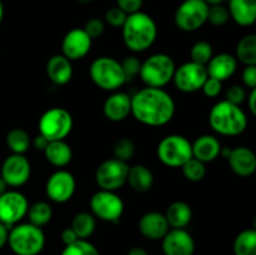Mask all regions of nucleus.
<instances>
[{"instance_id": "f257e3e1", "label": "nucleus", "mask_w": 256, "mask_h": 255, "mask_svg": "<svg viewBox=\"0 0 256 255\" xmlns=\"http://www.w3.org/2000/svg\"><path fill=\"white\" fill-rule=\"evenodd\" d=\"M132 114L148 126H164L175 115V102L162 88H142L132 96Z\"/></svg>"}, {"instance_id": "f03ea898", "label": "nucleus", "mask_w": 256, "mask_h": 255, "mask_svg": "<svg viewBox=\"0 0 256 255\" xmlns=\"http://www.w3.org/2000/svg\"><path fill=\"white\" fill-rule=\"evenodd\" d=\"M125 46L134 52L149 49L158 36V25L149 14L142 12L129 14L122 28Z\"/></svg>"}, {"instance_id": "7ed1b4c3", "label": "nucleus", "mask_w": 256, "mask_h": 255, "mask_svg": "<svg viewBox=\"0 0 256 255\" xmlns=\"http://www.w3.org/2000/svg\"><path fill=\"white\" fill-rule=\"evenodd\" d=\"M209 124L216 134L224 136H236L245 132L248 118L244 110L228 100H222L212 108Z\"/></svg>"}, {"instance_id": "20e7f679", "label": "nucleus", "mask_w": 256, "mask_h": 255, "mask_svg": "<svg viewBox=\"0 0 256 255\" xmlns=\"http://www.w3.org/2000/svg\"><path fill=\"white\" fill-rule=\"evenodd\" d=\"M45 240L42 228L32 222H19L9 230L8 245L15 255H40Z\"/></svg>"}, {"instance_id": "39448f33", "label": "nucleus", "mask_w": 256, "mask_h": 255, "mask_svg": "<svg viewBox=\"0 0 256 255\" xmlns=\"http://www.w3.org/2000/svg\"><path fill=\"white\" fill-rule=\"evenodd\" d=\"M176 65L170 55L164 52L150 55L142 62L139 76L146 86L164 88L172 82Z\"/></svg>"}, {"instance_id": "423d86ee", "label": "nucleus", "mask_w": 256, "mask_h": 255, "mask_svg": "<svg viewBox=\"0 0 256 255\" xmlns=\"http://www.w3.org/2000/svg\"><path fill=\"white\" fill-rule=\"evenodd\" d=\"M90 79L105 92H116L126 82L122 62L112 56H100L92 62Z\"/></svg>"}, {"instance_id": "0eeeda50", "label": "nucleus", "mask_w": 256, "mask_h": 255, "mask_svg": "<svg viewBox=\"0 0 256 255\" xmlns=\"http://www.w3.org/2000/svg\"><path fill=\"white\" fill-rule=\"evenodd\" d=\"M158 158L169 168H182L192 158V148L188 138L179 134L166 135L160 140L156 149Z\"/></svg>"}, {"instance_id": "6e6552de", "label": "nucleus", "mask_w": 256, "mask_h": 255, "mask_svg": "<svg viewBox=\"0 0 256 255\" xmlns=\"http://www.w3.org/2000/svg\"><path fill=\"white\" fill-rule=\"evenodd\" d=\"M74 120L72 114L64 108H52L40 116L38 128L39 134L42 135L48 142L65 140L72 132Z\"/></svg>"}, {"instance_id": "1a4fd4ad", "label": "nucleus", "mask_w": 256, "mask_h": 255, "mask_svg": "<svg viewBox=\"0 0 256 255\" xmlns=\"http://www.w3.org/2000/svg\"><path fill=\"white\" fill-rule=\"evenodd\" d=\"M209 5L205 0H184L174 15L175 25L182 32H196L208 22Z\"/></svg>"}, {"instance_id": "9d476101", "label": "nucleus", "mask_w": 256, "mask_h": 255, "mask_svg": "<svg viewBox=\"0 0 256 255\" xmlns=\"http://www.w3.org/2000/svg\"><path fill=\"white\" fill-rule=\"evenodd\" d=\"M92 214L106 222H118L124 212V202L115 192L98 190L90 198Z\"/></svg>"}, {"instance_id": "9b49d317", "label": "nucleus", "mask_w": 256, "mask_h": 255, "mask_svg": "<svg viewBox=\"0 0 256 255\" xmlns=\"http://www.w3.org/2000/svg\"><path fill=\"white\" fill-rule=\"evenodd\" d=\"M129 168L128 162L118 160L115 158L104 160L98 166L96 172H95V182L98 186L108 192L119 190L126 184Z\"/></svg>"}, {"instance_id": "f8f14e48", "label": "nucleus", "mask_w": 256, "mask_h": 255, "mask_svg": "<svg viewBox=\"0 0 256 255\" xmlns=\"http://www.w3.org/2000/svg\"><path fill=\"white\" fill-rule=\"evenodd\" d=\"M29 202L26 196L16 190H6L0 196V222L12 229L28 214Z\"/></svg>"}, {"instance_id": "ddd939ff", "label": "nucleus", "mask_w": 256, "mask_h": 255, "mask_svg": "<svg viewBox=\"0 0 256 255\" xmlns=\"http://www.w3.org/2000/svg\"><path fill=\"white\" fill-rule=\"evenodd\" d=\"M208 78L209 75H208L206 66L190 60L176 68L172 82L180 92H195L198 90H202Z\"/></svg>"}, {"instance_id": "4468645a", "label": "nucleus", "mask_w": 256, "mask_h": 255, "mask_svg": "<svg viewBox=\"0 0 256 255\" xmlns=\"http://www.w3.org/2000/svg\"><path fill=\"white\" fill-rule=\"evenodd\" d=\"M75 190H76V180L74 175L64 169L52 172L45 185L48 198L58 204L69 202L74 196Z\"/></svg>"}, {"instance_id": "2eb2a0df", "label": "nucleus", "mask_w": 256, "mask_h": 255, "mask_svg": "<svg viewBox=\"0 0 256 255\" xmlns=\"http://www.w3.org/2000/svg\"><path fill=\"white\" fill-rule=\"evenodd\" d=\"M32 174V165L22 154H12L2 165V178L8 186L19 188L26 184Z\"/></svg>"}, {"instance_id": "dca6fc26", "label": "nucleus", "mask_w": 256, "mask_h": 255, "mask_svg": "<svg viewBox=\"0 0 256 255\" xmlns=\"http://www.w3.org/2000/svg\"><path fill=\"white\" fill-rule=\"evenodd\" d=\"M92 39L85 32V30L75 28L65 34L62 42V52L65 58L70 62H74L86 56L92 49Z\"/></svg>"}, {"instance_id": "f3484780", "label": "nucleus", "mask_w": 256, "mask_h": 255, "mask_svg": "<svg viewBox=\"0 0 256 255\" xmlns=\"http://www.w3.org/2000/svg\"><path fill=\"white\" fill-rule=\"evenodd\" d=\"M195 240L186 229H170L162 239L164 255H194Z\"/></svg>"}, {"instance_id": "a211bd4d", "label": "nucleus", "mask_w": 256, "mask_h": 255, "mask_svg": "<svg viewBox=\"0 0 256 255\" xmlns=\"http://www.w3.org/2000/svg\"><path fill=\"white\" fill-rule=\"evenodd\" d=\"M139 232L145 239L152 240H162L170 230L169 222L162 212H145L138 222Z\"/></svg>"}, {"instance_id": "6ab92c4d", "label": "nucleus", "mask_w": 256, "mask_h": 255, "mask_svg": "<svg viewBox=\"0 0 256 255\" xmlns=\"http://www.w3.org/2000/svg\"><path fill=\"white\" fill-rule=\"evenodd\" d=\"M102 112L110 122H122L132 114V96L124 92H114L104 102Z\"/></svg>"}, {"instance_id": "aec40b11", "label": "nucleus", "mask_w": 256, "mask_h": 255, "mask_svg": "<svg viewBox=\"0 0 256 255\" xmlns=\"http://www.w3.org/2000/svg\"><path fill=\"white\" fill-rule=\"evenodd\" d=\"M229 166L242 178H248L256 172V154L248 146H238L232 149L228 156Z\"/></svg>"}, {"instance_id": "412c9836", "label": "nucleus", "mask_w": 256, "mask_h": 255, "mask_svg": "<svg viewBox=\"0 0 256 255\" xmlns=\"http://www.w3.org/2000/svg\"><path fill=\"white\" fill-rule=\"evenodd\" d=\"M238 68V59L228 52H220L218 55H212L210 62L206 64L208 75L210 78L225 82L235 74Z\"/></svg>"}, {"instance_id": "4be33fe9", "label": "nucleus", "mask_w": 256, "mask_h": 255, "mask_svg": "<svg viewBox=\"0 0 256 255\" xmlns=\"http://www.w3.org/2000/svg\"><path fill=\"white\" fill-rule=\"evenodd\" d=\"M192 158L200 160L204 164L212 162L216 159L222 152V144L216 136L210 134L200 135L192 142Z\"/></svg>"}, {"instance_id": "5701e85b", "label": "nucleus", "mask_w": 256, "mask_h": 255, "mask_svg": "<svg viewBox=\"0 0 256 255\" xmlns=\"http://www.w3.org/2000/svg\"><path fill=\"white\" fill-rule=\"evenodd\" d=\"M72 65L62 54L52 55L46 62V74L55 85H65L72 78Z\"/></svg>"}, {"instance_id": "b1692460", "label": "nucleus", "mask_w": 256, "mask_h": 255, "mask_svg": "<svg viewBox=\"0 0 256 255\" xmlns=\"http://www.w3.org/2000/svg\"><path fill=\"white\" fill-rule=\"evenodd\" d=\"M230 19L240 26H252L256 22V0H229Z\"/></svg>"}, {"instance_id": "393cba45", "label": "nucleus", "mask_w": 256, "mask_h": 255, "mask_svg": "<svg viewBox=\"0 0 256 255\" xmlns=\"http://www.w3.org/2000/svg\"><path fill=\"white\" fill-rule=\"evenodd\" d=\"M165 218L170 229H185L192 220V210L185 202H174L168 206Z\"/></svg>"}, {"instance_id": "a878e982", "label": "nucleus", "mask_w": 256, "mask_h": 255, "mask_svg": "<svg viewBox=\"0 0 256 255\" xmlns=\"http://www.w3.org/2000/svg\"><path fill=\"white\" fill-rule=\"evenodd\" d=\"M45 159L56 168H64L70 164L72 159V150L65 140L49 142L44 150Z\"/></svg>"}, {"instance_id": "bb28decb", "label": "nucleus", "mask_w": 256, "mask_h": 255, "mask_svg": "<svg viewBox=\"0 0 256 255\" xmlns=\"http://www.w3.org/2000/svg\"><path fill=\"white\" fill-rule=\"evenodd\" d=\"M130 188L136 192H146L154 185V174L148 166L142 164L132 165L129 168L128 182Z\"/></svg>"}, {"instance_id": "cd10ccee", "label": "nucleus", "mask_w": 256, "mask_h": 255, "mask_svg": "<svg viewBox=\"0 0 256 255\" xmlns=\"http://www.w3.org/2000/svg\"><path fill=\"white\" fill-rule=\"evenodd\" d=\"M72 228L79 239H89L96 228V218L88 212H80L72 218Z\"/></svg>"}, {"instance_id": "c85d7f7f", "label": "nucleus", "mask_w": 256, "mask_h": 255, "mask_svg": "<svg viewBox=\"0 0 256 255\" xmlns=\"http://www.w3.org/2000/svg\"><path fill=\"white\" fill-rule=\"evenodd\" d=\"M6 145L12 154L24 155L32 145L29 132L22 128H14L6 134Z\"/></svg>"}, {"instance_id": "c756f323", "label": "nucleus", "mask_w": 256, "mask_h": 255, "mask_svg": "<svg viewBox=\"0 0 256 255\" xmlns=\"http://www.w3.org/2000/svg\"><path fill=\"white\" fill-rule=\"evenodd\" d=\"M234 255H256V230L246 229L236 235L232 242Z\"/></svg>"}, {"instance_id": "7c9ffc66", "label": "nucleus", "mask_w": 256, "mask_h": 255, "mask_svg": "<svg viewBox=\"0 0 256 255\" xmlns=\"http://www.w3.org/2000/svg\"><path fill=\"white\" fill-rule=\"evenodd\" d=\"M235 58L245 65H256V34L245 35L239 40Z\"/></svg>"}, {"instance_id": "2f4dec72", "label": "nucleus", "mask_w": 256, "mask_h": 255, "mask_svg": "<svg viewBox=\"0 0 256 255\" xmlns=\"http://www.w3.org/2000/svg\"><path fill=\"white\" fill-rule=\"evenodd\" d=\"M28 218L29 222L32 225L42 228L46 224H49L52 218V209L46 202H36L32 205H29L28 210Z\"/></svg>"}, {"instance_id": "473e14b6", "label": "nucleus", "mask_w": 256, "mask_h": 255, "mask_svg": "<svg viewBox=\"0 0 256 255\" xmlns=\"http://www.w3.org/2000/svg\"><path fill=\"white\" fill-rule=\"evenodd\" d=\"M182 172L185 179L192 182H202L205 178V175H206V168H205L204 162L195 159V158H192V159L188 160L182 165Z\"/></svg>"}, {"instance_id": "72a5a7b5", "label": "nucleus", "mask_w": 256, "mask_h": 255, "mask_svg": "<svg viewBox=\"0 0 256 255\" xmlns=\"http://www.w3.org/2000/svg\"><path fill=\"white\" fill-rule=\"evenodd\" d=\"M135 152H136L135 142L130 138L126 136L118 139L115 142L114 148H112V154H114L115 159L122 160V162H128L134 158Z\"/></svg>"}, {"instance_id": "f704fd0d", "label": "nucleus", "mask_w": 256, "mask_h": 255, "mask_svg": "<svg viewBox=\"0 0 256 255\" xmlns=\"http://www.w3.org/2000/svg\"><path fill=\"white\" fill-rule=\"evenodd\" d=\"M60 255H100V252L88 239H78L72 244L65 245Z\"/></svg>"}, {"instance_id": "c9c22d12", "label": "nucleus", "mask_w": 256, "mask_h": 255, "mask_svg": "<svg viewBox=\"0 0 256 255\" xmlns=\"http://www.w3.org/2000/svg\"><path fill=\"white\" fill-rule=\"evenodd\" d=\"M212 55H214V52H212V44L205 42V40L196 42L192 46V50H190V58H192V62H196V64H200V65H205V66H206L208 62H210Z\"/></svg>"}, {"instance_id": "e433bc0d", "label": "nucleus", "mask_w": 256, "mask_h": 255, "mask_svg": "<svg viewBox=\"0 0 256 255\" xmlns=\"http://www.w3.org/2000/svg\"><path fill=\"white\" fill-rule=\"evenodd\" d=\"M230 20L229 10L222 4L210 5L209 14H208V22L214 26H224Z\"/></svg>"}, {"instance_id": "4c0bfd02", "label": "nucleus", "mask_w": 256, "mask_h": 255, "mask_svg": "<svg viewBox=\"0 0 256 255\" xmlns=\"http://www.w3.org/2000/svg\"><path fill=\"white\" fill-rule=\"evenodd\" d=\"M128 14L119 6H112L106 10L105 12V22L112 28H122V25L126 22Z\"/></svg>"}, {"instance_id": "58836bf2", "label": "nucleus", "mask_w": 256, "mask_h": 255, "mask_svg": "<svg viewBox=\"0 0 256 255\" xmlns=\"http://www.w3.org/2000/svg\"><path fill=\"white\" fill-rule=\"evenodd\" d=\"M122 62V70H124L126 82L134 79L136 75H139L140 68H142V62L136 56H126Z\"/></svg>"}, {"instance_id": "ea45409f", "label": "nucleus", "mask_w": 256, "mask_h": 255, "mask_svg": "<svg viewBox=\"0 0 256 255\" xmlns=\"http://www.w3.org/2000/svg\"><path fill=\"white\" fill-rule=\"evenodd\" d=\"M82 29L85 30V32H86L92 40L98 39V38L102 36V32H104L105 22L104 20L99 19V18H92V19L88 20L86 24H85V26L82 28Z\"/></svg>"}, {"instance_id": "a19ab883", "label": "nucleus", "mask_w": 256, "mask_h": 255, "mask_svg": "<svg viewBox=\"0 0 256 255\" xmlns=\"http://www.w3.org/2000/svg\"><path fill=\"white\" fill-rule=\"evenodd\" d=\"M225 96H226L225 100L240 106V104H242V102H245V99H246V92H245L242 85H232V86L226 90Z\"/></svg>"}, {"instance_id": "79ce46f5", "label": "nucleus", "mask_w": 256, "mask_h": 255, "mask_svg": "<svg viewBox=\"0 0 256 255\" xmlns=\"http://www.w3.org/2000/svg\"><path fill=\"white\" fill-rule=\"evenodd\" d=\"M202 90L204 92V95H206L208 98H216L218 95H220V92L222 90V82L209 76L205 80Z\"/></svg>"}, {"instance_id": "37998d69", "label": "nucleus", "mask_w": 256, "mask_h": 255, "mask_svg": "<svg viewBox=\"0 0 256 255\" xmlns=\"http://www.w3.org/2000/svg\"><path fill=\"white\" fill-rule=\"evenodd\" d=\"M144 0H116V6L124 10L128 15L140 12Z\"/></svg>"}, {"instance_id": "c03bdc74", "label": "nucleus", "mask_w": 256, "mask_h": 255, "mask_svg": "<svg viewBox=\"0 0 256 255\" xmlns=\"http://www.w3.org/2000/svg\"><path fill=\"white\" fill-rule=\"evenodd\" d=\"M242 79L245 86L250 88V89L256 88V65H246L245 69L242 70Z\"/></svg>"}, {"instance_id": "a18cd8bd", "label": "nucleus", "mask_w": 256, "mask_h": 255, "mask_svg": "<svg viewBox=\"0 0 256 255\" xmlns=\"http://www.w3.org/2000/svg\"><path fill=\"white\" fill-rule=\"evenodd\" d=\"M78 239H79V238H78V235L75 234V232L72 229V228H66V229L62 230V244H64V245L72 244V242H76Z\"/></svg>"}, {"instance_id": "49530a36", "label": "nucleus", "mask_w": 256, "mask_h": 255, "mask_svg": "<svg viewBox=\"0 0 256 255\" xmlns=\"http://www.w3.org/2000/svg\"><path fill=\"white\" fill-rule=\"evenodd\" d=\"M32 146H34L36 150H40V152H44L45 148H46L48 144H49V142H48V140L45 139V138L42 136V135L39 134V135H36V136H35L34 139H32Z\"/></svg>"}, {"instance_id": "de8ad7c7", "label": "nucleus", "mask_w": 256, "mask_h": 255, "mask_svg": "<svg viewBox=\"0 0 256 255\" xmlns=\"http://www.w3.org/2000/svg\"><path fill=\"white\" fill-rule=\"evenodd\" d=\"M9 228L0 222V249L8 244V239H9Z\"/></svg>"}, {"instance_id": "09e8293b", "label": "nucleus", "mask_w": 256, "mask_h": 255, "mask_svg": "<svg viewBox=\"0 0 256 255\" xmlns=\"http://www.w3.org/2000/svg\"><path fill=\"white\" fill-rule=\"evenodd\" d=\"M248 102H249V109L252 112V115L256 116V88L252 89L249 98H248Z\"/></svg>"}, {"instance_id": "8fccbe9b", "label": "nucleus", "mask_w": 256, "mask_h": 255, "mask_svg": "<svg viewBox=\"0 0 256 255\" xmlns=\"http://www.w3.org/2000/svg\"><path fill=\"white\" fill-rule=\"evenodd\" d=\"M126 255H149V252L142 246H134L126 252Z\"/></svg>"}, {"instance_id": "3c124183", "label": "nucleus", "mask_w": 256, "mask_h": 255, "mask_svg": "<svg viewBox=\"0 0 256 255\" xmlns=\"http://www.w3.org/2000/svg\"><path fill=\"white\" fill-rule=\"evenodd\" d=\"M6 188H8V185H6V182H4V180H2V178L0 176V196H2V194H4L5 192H6Z\"/></svg>"}, {"instance_id": "603ef678", "label": "nucleus", "mask_w": 256, "mask_h": 255, "mask_svg": "<svg viewBox=\"0 0 256 255\" xmlns=\"http://www.w3.org/2000/svg\"><path fill=\"white\" fill-rule=\"evenodd\" d=\"M225 2H228V0H205V2H206L208 5H220V4H224Z\"/></svg>"}, {"instance_id": "864d4df0", "label": "nucleus", "mask_w": 256, "mask_h": 255, "mask_svg": "<svg viewBox=\"0 0 256 255\" xmlns=\"http://www.w3.org/2000/svg\"><path fill=\"white\" fill-rule=\"evenodd\" d=\"M2 18H4V5H2V2L0 0V24L2 22Z\"/></svg>"}, {"instance_id": "5fc2aeb1", "label": "nucleus", "mask_w": 256, "mask_h": 255, "mask_svg": "<svg viewBox=\"0 0 256 255\" xmlns=\"http://www.w3.org/2000/svg\"><path fill=\"white\" fill-rule=\"evenodd\" d=\"M76 2H80V4H90L92 0H76Z\"/></svg>"}, {"instance_id": "6e6d98bb", "label": "nucleus", "mask_w": 256, "mask_h": 255, "mask_svg": "<svg viewBox=\"0 0 256 255\" xmlns=\"http://www.w3.org/2000/svg\"><path fill=\"white\" fill-rule=\"evenodd\" d=\"M252 229L256 230V215H255V218H254V222H252Z\"/></svg>"}, {"instance_id": "4d7b16f0", "label": "nucleus", "mask_w": 256, "mask_h": 255, "mask_svg": "<svg viewBox=\"0 0 256 255\" xmlns=\"http://www.w3.org/2000/svg\"><path fill=\"white\" fill-rule=\"evenodd\" d=\"M254 25H255V28H256V22H255V24H254Z\"/></svg>"}, {"instance_id": "13d9d810", "label": "nucleus", "mask_w": 256, "mask_h": 255, "mask_svg": "<svg viewBox=\"0 0 256 255\" xmlns=\"http://www.w3.org/2000/svg\"><path fill=\"white\" fill-rule=\"evenodd\" d=\"M228 2H229V0H228Z\"/></svg>"}]
</instances>
